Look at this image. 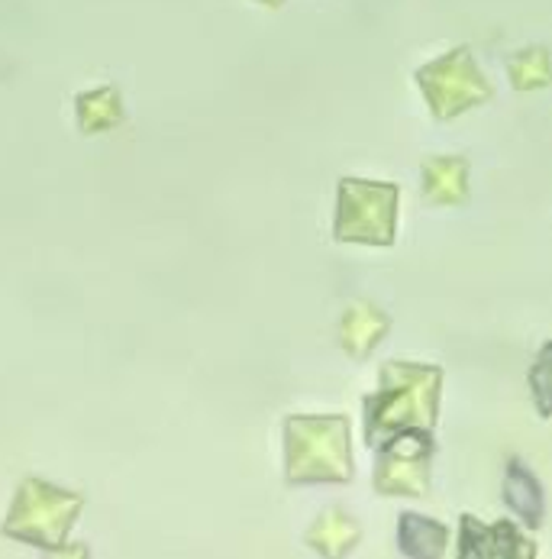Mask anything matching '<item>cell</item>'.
<instances>
[{"instance_id":"cell-1","label":"cell","mask_w":552,"mask_h":559,"mask_svg":"<svg viewBox=\"0 0 552 559\" xmlns=\"http://www.w3.org/2000/svg\"><path fill=\"white\" fill-rule=\"evenodd\" d=\"M443 369L417 362H385L379 392L365 399V440L382 447L404 430H433L440 411Z\"/></svg>"},{"instance_id":"cell-2","label":"cell","mask_w":552,"mask_h":559,"mask_svg":"<svg viewBox=\"0 0 552 559\" xmlns=\"http://www.w3.org/2000/svg\"><path fill=\"white\" fill-rule=\"evenodd\" d=\"M285 453L291 485L352 479V450H349V420L339 414L329 417H288L285 424Z\"/></svg>"},{"instance_id":"cell-3","label":"cell","mask_w":552,"mask_h":559,"mask_svg":"<svg viewBox=\"0 0 552 559\" xmlns=\"http://www.w3.org/2000/svg\"><path fill=\"white\" fill-rule=\"evenodd\" d=\"M84 508V495L62 491L43 479H26L16 488L13 508L3 524V537L39 547L46 554H62L69 534Z\"/></svg>"},{"instance_id":"cell-4","label":"cell","mask_w":552,"mask_h":559,"mask_svg":"<svg viewBox=\"0 0 552 559\" xmlns=\"http://www.w3.org/2000/svg\"><path fill=\"white\" fill-rule=\"evenodd\" d=\"M397 201L400 188L392 181H339L336 204V240L362 242V246H392L397 234Z\"/></svg>"},{"instance_id":"cell-5","label":"cell","mask_w":552,"mask_h":559,"mask_svg":"<svg viewBox=\"0 0 552 559\" xmlns=\"http://www.w3.org/2000/svg\"><path fill=\"white\" fill-rule=\"evenodd\" d=\"M417 84H420L436 120H453V117L466 114L469 107L491 100V94H494L491 81L484 79L481 69L475 66L469 46H459V49L440 56L436 62L417 69Z\"/></svg>"},{"instance_id":"cell-6","label":"cell","mask_w":552,"mask_h":559,"mask_svg":"<svg viewBox=\"0 0 552 559\" xmlns=\"http://www.w3.org/2000/svg\"><path fill=\"white\" fill-rule=\"evenodd\" d=\"M430 460L433 440L427 430H404L382 443L375 466V491L379 495H407L420 498L430 491Z\"/></svg>"},{"instance_id":"cell-7","label":"cell","mask_w":552,"mask_h":559,"mask_svg":"<svg viewBox=\"0 0 552 559\" xmlns=\"http://www.w3.org/2000/svg\"><path fill=\"white\" fill-rule=\"evenodd\" d=\"M459 557L463 559H533L537 550L527 537L517 534L511 521H501L494 527H484L472 514L463 518V537H459Z\"/></svg>"},{"instance_id":"cell-8","label":"cell","mask_w":552,"mask_h":559,"mask_svg":"<svg viewBox=\"0 0 552 559\" xmlns=\"http://www.w3.org/2000/svg\"><path fill=\"white\" fill-rule=\"evenodd\" d=\"M423 194L430 204H463L469 198V162L463 156L423 162Z\"/></svg>"},{"instance_id":"cell-9","label":"cell","mask_w":552,"mask_h":559,"mask_svg":"<svg viewBox=\"0 0 552 559\" xmlns=\"http://www.w3.org/2000/svg\"><path fill=\"white\" fill-rule=\"evenodd\" d=\"M392 320L385 318L379 308L372 305H352L349 314L343 318V326H339V340H343V349L352 353V356H369L382 336L388 333Z\"/></svg>"},{"instance_id":"cell-10","label":"cell","mask_w":552,"mask_h":559,"mask_svg":"<svg viewBox=\"0 0 552 559\" xmlns=\"http://www.w3.org/2000/svg\"><path fill=\"white\" fill-rule=\"evenodd\" d=\"M79 107V127L81 133H104L123 123L127 110H123V97L117 87H97V91H84L75 100Z\"/></svg>"},{"instance_id":"cell-11","label":"cell","mask_w":552,"mask_h":559,"mask_svg":"<svg viewBox=\"0 0 552 559\" xmlns=\"http://www.w3.org/2000/svg\"><path fill=\"white\" fill-rule=\"evenodd\" d=\"M446 540H449V531L443 524H436L433 518H420V514L400 518L397 544L407 557H443Z\"/></svg>"},{"instance_id":"cell-12","label":"cell","mask_w":552,"mask_h":559,"mask_svg":"<svg viewBox=\"0 0 552 559\" xmlns=\"http://www.w3.org/2000/svg\"><path fill=\"white\" fill-rule=\"evenodd\" d=\"M359 540V527L349 514L343 511H326L323 518H316V524L308 534V544L314 554H323V557H343L356 547Z\"/></svg>"},{"instance_id":"cell-13","label":"cell","mask_w":552,"mask_h":559,"mask_svg":"<svg viewBox=\"0 0 552 559\" xmlns=\"http://www.w3.org/2000/svg\"><path fill=\"white\" fill-rule=\"evenodd\" d=\"M507 504L530 524V527H540L543 524V488L540 481L533 479L517 460L511 463L507 469Z\"/></svg>"},{"instance_id":"cell-14","label":"cell","mask_w":552,"mask_h":559,"mask_svg":"<svg viewBox=\"0 0 552 559\" xmlns=\"http://www.w3.org/2000/svg\"><path fill=\"white\" fill-rule=\"evenodd\" d=\"M511 72V84L517 91H537V87H547L550 84V52L543 46H533V49H524L511 59L507 66Z\"/></svg>"},{"instance_id":"cell-15","label":"cell","mask_w":552,"mask_h":559,"mask_svg":"<svg viewBox=\"0 0 552 559\" xmlns=\"http://www.w3.org/2000/svg\"><path fill=\"white\" fill-rule=\"evenodd\" d=\"M259 3H265V7H281L285 0H259Z\"/></svg>"}]
</instances>
